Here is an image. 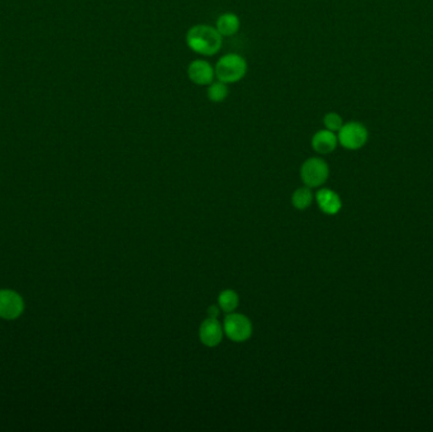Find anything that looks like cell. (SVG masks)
<instances>
[{
    "label": "cell",
    "mask_w": 433,
    "mask_h": 432,
    "mask_svg": "<svg viewBox=\"0 0 433 432\" xmlns=\"http://www.w3.org/2000/svg\"><path fill=\"white\" fill-rule=\"evenodd\" d=\"M223 331L227 335L228 338L232 340L233 343H245L252 336L254 327L249 317L241 313L231 312L224 318Z\"/></svg>",
    "instance_id": "obj_4"
},
{
    "label": "cell",
    "mask_w": 433,
    "mask_h": 432,
    "mask_svg": "<svg viewBox=\"0 0 433 432\" xmlns=\"http://www.w3.org/2000/svg\"><path fill=\"white\" fill-rule=\"evenodd\" d=\"M240 303V297L232 289H226L223 292H220L218 297V304L222 311H224L226 313L233 312L236 308L238 307Z\"/></svg>",
    "instance_id": "obj_13"
},
{
    "label": "cell",
    "mask_w": 433,
    "mask_h": 432,
    "mask_svg": "<svg viewBox=\"0 0 433 432\" xmlns=\"http://www.w3.org/2000/svg\"><path fill=\"white\" fill-rule=\"evenodd\" d=\"M247 69L249 67L246 59L238 53L231 52L223 55L217 61L214 67V73L217 80L223 81L229 85L242 80L247 74Z\"/></svg>",
    "instance_id": "obj_2"
},
{
    "label": "cell",
    "mask_w": 433,
    "mask_h": 432,
    "mask_svg": "<svg viewBox=\"0 0 433 432\" xmlns=\"http://www.w3.org/2000/svg\"><path fill=\"white\" fill-rule=\"evenodd\" d=\"M338 145V137L336 133L330 130L317 131L312 137V147L313 150L321 155H327L333 153Z\"/></svg>",
    "instance_id": "obj_9"
},
{
    "label": "cell",
    "mask_w": 433,
    "mask_h": 432,
    "mask_svg": "<svg viewBox=\"0 0 433 432\" xmlns=\"http://www.w3.org/2000/svg\"><path fill=\"white\" fill-rule=\"evenodd\" d=\"M24 309L22 297L15 291H0V317L4 320H15Z\"/></svg>",
    "instance_id": "obj_6"
},
{
    "label": "cell",
    "mask_w": 433,
    "mask_h": 432,
    "mask_svg": "<svg viewBox=\"0 0 433 432\" xmlns=\"http://www.w3.org/2000/svg\"><path fill=\"white\" fill-rule=\"evenodd\" d=\"M317 203L319 205L321 211L326 214H337L342 207L341 199L338 197L336 191H330V189H321L317 193Z\"/></svg>",
    "instance_id": "obj_10"
},
{
    "label": "cell",
    "mask_w": 433,
    "mask_h": 432,
    "mask_svg": "<svg viewBox=\"0 0 433 432\" xmlns=\"http://www.w3.org/2000/svg\"><path fill=\"white\" fill-rule=\"evenodd\" d=\"M338 144L347 150H359L369 139L366 127L360 122L344 123L338 131Z\"/></svg>",
    "instance_id": "obj_5"
},
{
    "label": "cell",
    "mask_w": 433,
    "mask_h": 432,
    "mask_svg": "<svg viewBox=\"0 0 433 432\" xmlns=\"http://www.w3.org/2000/svg\"><path fill=\"white\" fill-rule=\"evenodd\" d=\"M186 74L191 83L199 87H208L215 79L214 67L206 60H193Z\"/></svg>",
    "instance_id": "obj_7"
},
{
    "label": "cell",
    "mask_w": 433,
    "mask_h": 432,
    "mask_svg": "<svg viewBox=\"0 0 433 432\" xmlns=\"http://www.w3.org/2000/svg\"><path fill=\"white\" fill-rule=\"evenodd\" d=\"M240 27H241L240 17L232 12H226L220 15L215 22V28L223 37L233 36L240 31Z\"/></svg>",
    "instance_id": "obj_11"
},
{
    "label": "cell",
    "mask_w": 433,
    "mask_h": 432,
    "mask_svg": "<svg viewBox=\"0 0 433 432\" xmlns=\"http://www.w3.org/2000/svg\"><path fill=\"white\" fill-rule=\"evenodd\" d=\"M312 202H313V194H312L308 187L299 188V189L294 191L292 203L297 209L304 211L308 208L309 205H312Z\"/></svg>",
    "instance_id": "obj_14"
},
{
    "label": "cell",
    "mask_w": 433,
    "mask_h": 432,
    "mask_svg": "<svg viewBox=\"0 0 433 432\" xmlns=\"http://www.w3.org/2000/svg\"><path fill=\"white\" fill-rule=\"evenodd\" d=\"M220 307H217V306H211V307L208 308V317L209 318H218V316H220Z\"/></svg>",
    "instance_id": "obj_16"
},
{
    "label": "cell",
    "mask_w": 433,
    "mask_h": 432,
    "mask_svg": "<svg viewBox=\"0 0 433 432\" xmlns=\"http://www.w3.org/2000/svg\"><path fill=\"white\" fill-rule=\"evenodd\" d=\"M328 175H330V168L324 159L310 157L301 165V182L308 188H318L324 185L327 182Z\"/></svg>",
    "instance_id": "obj_3"
},
{
    "label": "cell",
    "mask_w": 433,
    "mask_h": 432,
    "mask_svg": "<svg viewBox=\"0 0 433 432\" xmlns=\"http://www.w3.org/2000/svg\"><path fill=\"white\" fill-rule=\"evenodd\" d=\"M228 94H229L228 84L223 81L214 80L206 89V96L211 102L222 103L227 99Z\"/></svg>",
    "instance_id": "obj_12"
},
{
    "label": "cell",
    "mask_w": 433,
    "mask_h": 432,
    "mask_svg": "<svg viewBox=\"0 0 433 432\" xmlns=\"http://www.w3.org/2000/svg\"><path fill=\"white\" fill-rule=\"evenodd\" d=\"M185 42L191 51L209 58L220 51L223 36L213 26L195 24L186 32Z\"/></svg>",
    "instance_id": "obj_1"
},
{
    "label": "cell",
    "mask_w": 433,
    "mask_h": 432,
    "mask_svg": "<svg viewBox=\"0 0 433 432\" xmlns=\"http://www.w3.org/2000/svg\"><path fill=\"white\" fill-rule=\"evenodd\" d=\"M223 327L217 318H206L199 327V338L202 344L208 347H214L220 344L223 338Z\"/></svg>",
    "instance_id": "obj_8"
},
{
    "label": "cell",
    "mask_w": 433,
    "mask_h": 432,
    "mask_svg": "<svg viewBox=\"0 0 433 432\" xmlns=\"http://www.w3.org/2000/svg\"><path fill=\"white\" fill-rule=\"evenodd\" d=\"M324 125L326 130H330L332 132H338L341 127L344 126V119L338 113L330 112L324 117Z\"/></svg>",
    "instance_id": "obj_15"
}]
</instances>
